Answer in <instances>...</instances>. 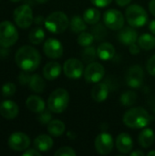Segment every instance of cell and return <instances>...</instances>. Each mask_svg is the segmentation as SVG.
Wrapping results in <instances>:
<instances>
[{"label":"cell","mask_w":155,"mask_h":156,"mask_svg":"<svg viewBox=\"0 0 155 156\" xmlns=\"http://www.w3.org/2000/svg\"><path fill=\"white\" fill-rule=\"evenodd\" d=\"M90 2L97 7H105L108 6L112 0H90Z\"/></svg>","instance_id":"obj_39"},{"label":"cell","mask_w":155,"mask_h":156,"mask_svg":"<svg viewBox=\"0 0 155 156\" xmlns=\"http://www.w3.org/2000/svg\"><path fill=\"white\" fill-rule=\"evenodd\" d=\"M105 74L104 67L99 62H90L84 69V79L88 83L100 82Z\"/></svg>","instance_id":"obj_9"},{"label":"cell","mask_w":155,"mask_h":156,"mask_svg":"<svg viewBox=\"0 0 155 156\" xmlns=\"http://www.w3.org/2000/svg\"><path fill=\"white\" fill-rule=\"evenodd\" d=\"M107 27L104 23H97L91 27V33L96 41L103 40L107 36Z\"/></svg>","instance_id":"obj_31"},{"label":"cell","mask_w":155,"mask_h":156,"mask_svg":"<svg viewBox=\"0 0 155 156\" xmlns=\"http://www.w3.org/2000/svg\"><path fill=\"white\" fill-rule=\"evenodd\" d=\"M31 79V75L28 74V71L23 70L19 75H18V81L20 82L21 85H26L29 83Z\"/></svg>","instance_id":"obj_38"},{"label":"cell","mask_w":155,"mask_h":156,"mask_svg":"<svg viewBox=\"0 0 155 156\" xmlns=\"http://www.w3.org/2000/svg\"><path fill=\"white\" fill-rule=\"evenodd\" d=\"M35 22H36L37 25H39V24H41L42 22H45V19L43 18V16H37V17H36V19H35Z\"/></svg>","instance_id":"obj_46"},{"label":"cell","mask_w":155,"mask_h":156,"mask_svg":"<svg viewBox=\"0 0 155 156\" xmlns=\"http://www.w3.org/2000/svg\"><path fill=\"white\" fill-rule=\"evenodd\" d=\"M149 29H150V31L155 35V20H153V21H151V23H150V25H149Z\"/></svg>","instance_id":"obj_45"},{"label":"cell","mask_w":155,"mask_h":156,"mask_svg":"<svg viewBox=\"0 0 155 156\" xmlns=\"http://www.w3.org/2000/svg\"><path fill=\"white\" fill-rule=\"evenodd\" d=\"M138 45L144 50H151L155 48V37L153 35L145 33L140 36L137 40Z\"/></svg>","instance_id":"obj_28"},{"label":"cell","mask_w":155,"mask_h":156,"mask_svg":"<svg viewBox=\"0 0 155 156\" xmlns=\"http://www.w3.org/2000/svg\"><path fill=\"white\" fill-rule=\"evenodd\" d=\"M15 60L19 69L31 72L38 68L41 62V56L38 50L34 47L23 46L17 49Z\"/></svg>","instance_id":"obj_1"},{"label":"cell","mask_w":155,"mask_h":156,"mask_svg":"<svg viewBox=\"0 0 155 156\" xmlns=\"http://www.w3.org/2000/svg\"><path fill=\"white\" fill-rule=\"evenodd\" d=\"M125 17L128 24L133 27H142L148 21L146 10L139 5H131L125 11Z\"/></svg>","instance_id":"obj_5"},{"label":"cell","mask_w":155,"mask_h":156,"mask_svg":"<svg viewBox=\"0 0 155 156\" xmlns=\"http://www.w3.org/2000/svg\"><path fill=\"white\" fill-rule=\"evenodd\" d=\"M110 93V89L106 83L103 82H98L96 83L91 90V97L93 101L96 102H102L104 101Z\"/></svg>","instance_id":"obj_18"},{"label":"cell","mask_w":155,"mask_h":156,"mask_svg":"<svg viewBox=\"0 0 155 156\" xmlns=\"http://www.w3.org/2000/svg\"><path fill=\"white\" fill-rule=\"evenodd\" d=\"M115 145L117 150L121 154H126L132 152L133 148V141L130 134H128L127 133H122L117 136Z\"/></svg>","instance_id":"obj_15"},{"label":"cell","mask_w":155,"mask_h":156,"mask_svg":"<svg viewBox=\"0 0 155 156\" xmlns=\"http://www.w3.org/2000/svg\"><path fill=\"white\" fill-rule=\"evenodd\" d=\"M45 27L47 30L53 34L63 33L69 26L68 16L61 11H55L49 14L45 19Z\"/></svg>","instance_id":"obj_3"},{"label":"cell","mask_w":155,"mask_h":156,"mask_svg":"<svg viewBox=\"0 0 155 156\" xmlns=\"http://www.w3.org/2000/svg\"><path fill=\"white\" fill-rule=\"evenodd\" d=\"M26 106L30 112L35 113H40L46 108L43 99L37 95H30L26 101Z\"/></svg>","instance_id":"obj_20"},{"label":"cell","mask_w":155,"mask_h":156,"mask_svg":"<svg viewBox=\"0 0 155 156\" xmlns=\"http://www.w3.org/2000/svg\"><path fill=\"white\" fill-rule=\"evenodd\" d=\"M13 18L15 23L20 28L29 27L34 21L33 12L31 7L28 5H22L17 6L14 11Z\"/></svg>","instance_id":"obj_7"},{"label":"cell","mask_w":155,"mask_h":156,"mask_svg":"<svg viewBox=\"0 0 155 156\" xmlns=\"http://www.w3.org/2000/svg\"><path fill=\"white\" fill-rule=\"evenodd\" d=\"M103 23L111 30H120L124 26V16L121 11L111 8L103 14Z\"/></svg>","instance_id":"obj_8"},{"label":"cell","mask_w":155,"mask_h":156,"mask_svg":"<svg viewBox=\"0 0 155 156\" xmlns=\"http://www.w3.org/2000/svg\"><path fill=\"white\" fill-rule=\"evenodd\" d=\"M95 40L92 33H90V32H81L79 34V37H78V44L80 46V47H88V46H90L93 41Z\"/></svg>","instance_id":"obj_33"},{"label":"cell","mask_w":155,"mask_h":156,"mask_svg":"<svg viewBox=\"0 0 155 156\" xmlns=\"http://www.w3.org/2000/svg\"><path fill=\"white\" fill-rule=\"evenodd\" d=\"M96 151L101 155H107L112 152L114 142L112 136L108 133H100L97 135L94 142Z\"/></svg>","instance_id":"obj_11"},{"label":"cell","mask_w":155,"mask_h":156,"mask_svg":"<svg viewBox=\"0 0 155 156\" xmlns=\"http://www.w3.org/2000/svg\"><path fill=\"white\" fill-rule=\"evenodd\" d=\"M97 55L101 60H110L115 56V48L109 42H103L97 48Z\"/></svg>","instance_id":"obj_21"},{"label":"cell","mask_w":155,"mask_h":156,"mask_svg":"<svg viewBox=\"0 0 155 156\" xmlns=\"http://www.w3.org/2000/svg\"><path fill=\"white\" fill-rule=\"evenodd\" d=\"M18 39V32L16 27L10 21H3L0 23V46L9 48L16 43Z\"/></svg>","instance_id":"obj_6"},{"label":"cell","mask_w":155,"mask_h":156,"mask_svg":"<svg viewBox=\"0 0 155 156\" xmlns=\"http://www.w3.org/2000/svg\"><path fill=\"white\" fill-rule=\"evenodd\" d=\"M66 131L65 123L60 120H52L48 124V132L51 136L59 137Z\"/></svg>","instance_id":"obj_24"},{"label":"cell","mask_w":155,"mask_h":156,"mask_svg":"<svg viewBox=\"0 0 155 156\" xmlns=\"http://www.w3.org/2000/svg\"><path fill=\"white\" fill-rule=\"evenodd\" d=\"M16 87L12 82H6L2 86V94L4 97H11L16 93Z\"/></svg>","instance_id":"obj_34"},{"label":"cell","mask_w":155,"mask_h":156,"mask_svg":"<svg viewBox=\"0 0 155 156\" xmlns=\"http://www.w3.org/2000/svg\"><path fill=\"white\" fill-rule=\"evenodd\" d=\"M61 65L57 61H50L43 68V76L48 80H53L58 78L61 73Z\"/></svg>","instance_id":"obj_19"},{"label":"cell","mask_w":155,"mask_h":156,"mask_svg":"<svg viewBox=\"0 0 155 156\" xmlns=\"http://www.w3.org/2000/svg\"><path fill=\"white\" fill-rule=\"evenodd\" d=\"M97 56H98L97 55V49L90 45V46L85 47V48L81 54V58L85 63L89 64L90 62H93Z\"/></svg>","instance_id":"obj_32"},{"label":"cell","mask_w":155,"mask_h":156,"mask_svg":"<svg viewBox=\"0 0 155 156\" xmlns=\"http://www.w3.org/2000/svg\"><path fill=\"white\" fill-rule=\"evenodd\" d=\"M122 122L128 128L142 129L149 124L150 115L143 107H132L124 113Z\"/></svg>","instance_id":"obj_2"},{"label":"cell","mask_w":155,"mask_h":156,"mask_svg":"<svg viewBox=\"0 0 155 156\" xmlns=\"http://www.w3.org/2000/svg\"><path fill=\"white\" fill-rule=\"evenodd\" d=\"M140 50H141V48L140 46L138 45V43H133L132 45L129 46V51L132 55H137L140 53Z\"/></svg>","instance_id":"obj_40"},{"label":"cell","mask_w":155,"mask_h":156,"mask_svg":"<svg viewBox=\"0 0 155 156\" xmlns=\"http://www.w3.org/2000/svg\"><path fill=\"white\" fill-rule=\"evenodd\" d=\"M67 136H68V138H69V139H71V140H73V139H75L76 138V135H75V133H72V132H68V133H67Z\"/></svg>","instance_id":"obj_47"},{"label":"cell","mask_w":155,"mask_h":156,"mask_svg":"<svg viewBox=\"0 0 155 156\" xmlns=\"http://www.w3.org/2000/svg\"><path fill=\"white\" fill-rule=\"evenodd\" d=\"M40 155V152L38 150L35 149H26L24 153L23 156H39Z\"/></svg>","instance_id":"obj_41"},{"label":"cell","mask_w":155,"mask_h":156,"mask_svg":"<svg viewBox=\"0 0 155 156\" xmlns=\"http://www.w3.org/2000/svg\"><path fill=\"white\" fill-rule=\"evenodd\" d=\"M149 10L151 14L155 16V0H151V2L149 3Z\"/></svg>","instance_id":"obj_43"},{"label":"cell","mask_w":155,"mask_h":156,"mask_svg":"<svg viewBox=\"0 0 155 156\" xmlns=\"http://www.w3.org/2000/svg\"><path fill=\"white\" fill-rule=\"evenodd\" d=\"M37 3H39V4H45V3H47L48 0H36Z\"/></svg>","instance_id":"obj_48"},{"label":"cell","mask_w":155,"mask_h":156,"mask_svg":"<svg viewBox=\"0 0 155 156\" xmlns=\"http://www.w3.org/2000/svg\"><path fill=\"white\" fill-rule=\"evenodd\" d=\"M146 69L148 73L155 77V55H153L146 63Z\"/></svg>","instance_id":"obj_37"},{"label":"cell","mask_w":155,"mask_h":156,"mask_svg":"<svg viewBox=\"0 0 155 156\" xmlns=\"http://www.w3.org/2000/svg\"><path fill=\"white\" fill-rule=\"evenodd\" d=\"M43 51L48 58H59L63 55V46L61 42L56 38H48L45 41Z\"/></svg>","instance_id":"obj_14"},{"label":"cell","mask_w":155,"mask_h":156,"mask_svg":"<svg viewBox=\"0 0 155 156\" xmlns=\"http://www.w3.org/2000/svg\"><path fill=\"white\" fill-rule=\"evenodd\" d=\"M145 154L143 151H140V150H136V151H133L131 153V156H143Z\"/></svg>","instance_id":"obj_44"},{"label":"cell","mask_w":155,"mask_h":156,"mask_svg":"<svg viewBox=\"0 0 155 156\" xmlns=\"http://www.w3.org/2000/svg\"><path fill=\"white\" fill-rule=\"evenodd\" d=\"M149 156H152V155H155V151H151V152H149L148 154H147Z\"/></svg>","instance_id":"obj_49"},{"label":"cell","mask_w":155,"mask_h":156,"mask_svg":"<svg viewBox=\"0 0 155 156\" xmlns=\"http://www.w3.org/2000/svg\"><path fill=\"white\" fill-rule=\"evenodd\" d=\"M63 71L67 78L71 80L79 79L84 72L83 63L78 58H69L63 65Z\"/></svg>","instance_id":"obj_12"},{"label":"cell","mask_w":155,"mask_h":156,"mask_svg":"<svg viewBox=\"0 0 155 156\" xmlns=\"http://www.w3.org/2000/svg\"><path fill=\"white\" fill-rule=\"evenodd\" d=\"M100 16H101L100 11L94 7L88 8L83 13V18L85 22L89 25H95L99 23L100 20Z\"/></svg>","instance_id":"obj_26"},{"label":"cell","mask_w":155,"mask_h":156,"mask_svg":"<svg viewBox=\"0 0 155 156\" xmlns=\"http://www.w3.org/2000/svg\"><path fill=\"white\" fill-rule=\"evenodd\" d=\"M155 141L154 132L151 128L143 129L138 136V144L143 148L151 147Z\"/></svg>","instance_id":"obj_22"},{"label":"cell","mask_w":155,"mask_h":156,"mask_svg":"<svg viewBox=\"0 0 155 156\" xmlns=\"http://www.w3.org/2000/svg\"><path fill=\"white\" fill-rule=\"evenodd\" d=\"M77 154L74 149H72L69 146H64L59 148L56 153L55 156H75Z\"/></svg>","instance_id":"obj_36"},{"label":"cell","mask_w":155,"mask_h":156,"mask_svg":"<svg viewBox=\"0 0 155 156\" xmlns=\"http://www.w3.org/2000/svg\"><path fill=\"white\" fill-rule=\"evenodd\" d=\"M28 86L33 92L42 93L44 91L46 84L41 76H39L38 74H34V75H31V79L28 83Z\"/></svg>","instance_id":"obj_27"},{"label":"cell","mask_w":155,"mask_h":156,"mask_svg":"<svg viewBox=\"0 0 155 156\" xmlns=\"http://www.w3.org/2000/svg\"><path fill=\"white\" fill-rule=\"evenodd\" d=\"M10 1H12V2H19L21 0H10Z\"/></svg>","instance_id":"obj_50"},{"label":"cell","mask_w":155,"mask_h":156,"mask_svg":"<svg viewBox=\"0 0 155 156\" xmlns=\"http://www.w3.org/2000/svg\"><path fill=\"white\" fill-rule=\"evenodd\" d=\"M144 80V72L140 65H133L129 68L126 75L125 81L130 88L138 89L140 88Z\"/></svg>","instance_id":"obj_10"},{"label":"cell","mask_w":155,"mask_h":156,"mask_svg":"<svg viewBox=\"0 0 155 156\" xmlns=\"http://www.w3.org/2000/svg\"><path fill=\"white\" fill-rule=\"evenodd\" d=\"M45 32L44 30L39 27H37L35 28H33L30 32H29V35H28V39L29 41L34 44V45H38L40 44L41 42H43V40L45 39Z\"/></svg>","instance_id":"obj_30"},{"label":"cell","mask_w":155,"mask_h":156,"mask_svg":"<svg viewBox=\"0 0 155 156\" xmlns=\"http://www.w3.org/2000/svg\"><path fill=\"white\" fill-rule=\"evenodd\" d=\"M69 94L68 90L58 88L52 91L48 99V107L54 113H62L69 105Z\"/></svg>","instance_id":"obj_4"},{"label":"cell","mask_w":155,"mask_h":156,"mask_svg":"<svg viewBox=\"0 0 155 156\" xmlns=\"http://www.w3.org/2000/svg\"><path fill=\"white\" fill-rule=\"evenodd\" d=\"M51 111L48 109V110H44L42 112L38 113V117H37V120L38 122L41 123V124H48L50 121H52V114H51Z\"/></svg>","instance_id":"obj_35"},{"label":"cell","mask_w":155,"mask_h":156,"mask_svg":"<svg viewBox=\"0 0 155 156\" xmlns=\"http://www.w3.org/2000/svg\"><path fill=\"white\" fill-rule=\"evenodd\" d=\"M34 146L39 152H48L53 147V140L49 135L40 134L34 140Z\"/></svg>","instance_id":"obj_23"},{"label":"cell","mask_w":155,"mask_h":156,"mask_svg":"<svg viewBox=\"0 0 155 156\" xmlns=\"http://www.w3.org/2000/svg\"><path fill=\"white\" fill-rule=\"evenodd\" d=\"M18 112L19 108L17 104L11 100H5L0 104V114L6 120L15 119L18 115Z\"/></svg>","instance_id":"obj_16"},{"label":"cell","mask_w":155,"mask_h":156,"mask_svg":"<svg viewBox=\"0 0 155 156\" xmlns=\"http://www.w3.org/2000/svg\"><path fill=\"white\" fill-rule=\"evenodd\" d=\"M118 39L123 45L130 46L137 42L138 33L133 27H125L120 29L118 33Z\"/></svg>","instance_id":"obj_17"},{"label":"cell","mask_w":155,"mask_h":156,"mask_svg":"<svg viewBox=\"0 0 155 156\" xmlns=\"http://www.w3.org/2000/svg\"><path fill=\"white\" fill-rule=\"evenodd\" d=\"M115 2H116V4H117L119 6L123 7V6L129 5V4L132 2V0H115Z\"/></svg>","instance_id":"obj_42"},{"label":"cell","mask_w":155,"mask_h":156,"mask_svg":"<svg viewBox=\"0 0 155 156\" xmlns=\"http://www.w3.org/2000/svg\"><path fill=\"white\" fill-rule=\"evenodd\" d=\"M69 27L73 33L79 34L87 29V23L85 22L83 16H73L69 21Z\"/></svg>","instance_id":"obj_25"},{"label":"cell","mask_w":155,"mask_h":156,"mask_svg":"<svg viewBox=\"0 0 155 156\" xmlns=\"http://www.w3.org/2000/svg\"><path fill=\"white\" fill-rule=\"evenodd\" d=\"M8 146L16 152H23L28 149L30 145V138L24 133L16 132L8 138Z\"/></svg>","instance_id":"obj_13"},{"label":"cell","mask_w":155,"mask_h":156,"mask_svg":"<svg viewBox=\"0 0 155 156\" xmlns=\"http://www.w3.org/2000/svg\"><path fill=\"white\" fill-rule=\"evenodd\" d=\"M137 94L135 91L133 90H127L125 92H123L121 97H120V101L122 106L124 107H132V105L135 104L136 101H137Z\"/></svg>","instance_id":"obj_29"}]
</instances>
